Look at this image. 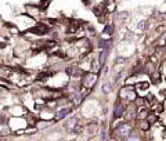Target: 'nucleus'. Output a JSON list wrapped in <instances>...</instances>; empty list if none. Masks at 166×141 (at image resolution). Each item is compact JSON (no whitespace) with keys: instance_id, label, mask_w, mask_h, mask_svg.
Wrapping results in <instances>:
<instances>
[{"instance_id":"1","label":"nucleus","mask_w":166,"mask_h":141,"mask_svg":"<svg viewBox=\"0 0 166 141\" xmlns=\"http://www.w3.org/2000/svg\"><path fill=\"white\" fill-rule=\"evenodd\" d=\"M130 133H132V126H129L127 123L119 124V126H116V129H115V134L118 135V137H121V138L129 137Z\"/></svg>"},{"instance_id":"2","label":"nucleus","mask_w":166,"mask_h":141,"mask_svg":"<svg viewBox=\"0 0 166 141\" xmlns=\"http://www.w3.org/2000/svg\"><path fill=\"white\" fill-rule=\"evenodd\" d=\"M119 96H121V98H123V100L133 101V100H136V91H134V88H133V87L127 86V87L121 88V93H119Z\"/></svg>"},{"instance_id":"3","label":"nucleus","mask_w":166,"mask_h":141,"mask_svg":"<svg viewBox=\"0 0 166 141\" xmlns=\"http://www.w3.org/2000/svg\"><path fill=\"white\" fill-rule=\"evenodd\" d=\"M83 82H85V86H86V87H93V86L96 84V82H97V75H96V73H89V75H86V77L83 79Z\"/></svg>"},{"instance_id":"4","label":"nucleus","mask_w":166,"mask_h":141,"mask_svg":"<svg viewBox=\"0 0 166 141\" xmlns=\"http://www.w3.org/2000/svg\"><path fill=\"white\" fill-rule=\"evenodd\" d=\"M123 112H124V105L121 104V102H118V104L115 105V111H113L115 118H121V116L123 115Z\"/></svg>"},{"instance_id":"5","label":"nucleus","mask_w":166,"mask_h":141,"mask_svg":"<svg viewBox=\"0 0 166 141\" xmlns=\"http://www.w3.org/2000/svg\"><path fill=\"white\" fill-rule=\"evenodd\" d=\"M71 112V109L69 108H62V109H60V111H57L55 112V119H62V118H65L68 113Z\"/></svg>"},{"instance_id":"6","label":"nucleus","mask_w":166,"mask_h":141,"mask_svg":"<svg viewBox=\"0 0 166 141\" xmlns=\"http://www.w3.org/2000/svg\"><path fill=\"white\" fill-rule=\"evenodd\" d=\"M107 55H108V49H102L101 51H100V57H98V64H100V66L104 65Z\"/></svg>"},{"instance_id":"7","label":"nucleus","mask_w":166,"mask_h":141,"mask_svg":"<svg viewBox=\"0 0 166 141\" xmlns=\"http://www.w3.org/2000/svg\"><path fill=\"white\" fill-rule=\"evenodd\" d=\"M75 126H77V119H76V118H71V119H68V120H66L65 127H66L68 130L75 129Z\"/></svg>"},{"instance_id":"8","label":"nucleus","mask_w":166,"mask_h":141,"mask_svg":"<svg viewBox=\"0 0 166 141\" xmlns=\"http://www.w3.org/2000/svg\"><path fill=\"white\" fill-rule=\"evenodd\" d=\"M111 90H112V84H111L109 82H107V83H104V84H102V93H104V94L111 93Z\"/></svg>"},{"instance_id":"9","label":"nucleus","mask_w":166,"mask_h":141,"mask_svg":"<svg viewBox=\"0 0 166 141\" xmlns=\"http://www.w3.org/2000/svg\"><path fill=\"white\" fill-rule=\"evenodd\" d=\"M126 141H141V138L138 135H132L130 134L129 137H126Z\"/></svg>"},{"instance_id":"10","label":"nucleus","mask_w":166,"mask_h":141,"mask_svg":"<svg viewBox=\"0 0 166 141\" xmlns=\"http://www.w3.org/2000/svg\"><path fill=\"white\" fill-rule=\"evenodd\" d=\"M127 18H129V13H126V11L119 14V19H122V21H126Z\"/></svg>"},{"instance_id":"11","label":"nucleus","mask_w":166,"mask_h":141,"mask_svg":"<svg viewBox=\"0 0 166 141\" xmlns=\"http://www.w3.org/2000/svg\"><path fill=\"white\" fill-rule=\"evenodd\" d=\"M104 32L105 33H108V35H111V33L113 32V28H112V25H107V28L104 29Z\"/></svg>"},{"instance_id":"12","label":"nucleus","mask_w":166,"mask_h":141,"mask_svg":"<svg viewBox=\"0 0 166 141\" xmlns=\"http://www.w3.org/2000/svg\"><path fill=\"white\" fill-rule=\"evenodd\" d=\"M145 25H147V21H140V22H138V29H140V30L145 29Z\"/></svg>"},{"instance_id":"13","label":"nucleus","mask_w":166,"mask_h":141,"mask_svg":"<svg viewBox=\"0 0 166 141\" xmlns=\"http://www.w3.org/2000/svg\"><path fill=\"white\" fill-rule=\"evenodd\" d=\"M101 140L102 141H107V133H105V131H101Z\"/></svg>"},{"instance_id":"14","label":"nucleus","mask_w":166,"mask_h":141,"mask_svg":"<svg viewBox=\"0 0 166 141\" xmlns=\"http://www.w3.org/2000/svg\"><path fill=\"white\" fill-rule=\"evenodd\" d=\"M111 141H116V140H111Z\"/></svg>"},{"instance_id":"15","label":"nucleus","mask_w":166,"mask_h":141,"mask_svg":"<svg viewBox=\"0 0 166 141\" xmlns=\"http://www.w3.org/2000/svg\"><path fill=\"white\" fill-rule=\"evenodd\" d=\"M165 41H166V36H165Z\"/></svg>"},{"instance_id":"16","label":"nucleus","mask_w":166,"mask_h":141,"mask_svg":"<svg viewBox=\"0 0 166 141\" xmlns=\"http://www.w3.org/2000/svg\"><path fill=\"white\" fill-rule=\"evenodd\" d=\"M163 2H165V3H166V0H163Z\"/></svg>"}]
</instances>
